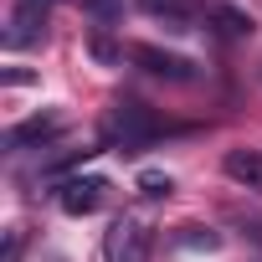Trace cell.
<instances>
[{
    "instance_id": "cell-1",
    "label": "cell",
    "mask_w": 262,
    "mask_h": 262,
    "mask_svg": "<svg viewBox=\"0 0 262 262\" xmlns=\"http://www.w3.org/2000/svg\"><path fill=\"white\" fill-rule=\"evenodd\" d=\"M165 134V118L155 108H144L139 98H118L108 113H103V139L118 144V149H144Z\"/></svg>"
},
{
    "instance_id": "cell-2",
    "label": "cell",
    "mask_w": 262,
    "mask_h": 262,
    "mask_svg": "<svg viewBox=\"0 0 262 262\" xmlns=\"http://www.w3.org/2000/svg\"><path fill=\"white\" fill-rule=\"evenodd\" d=\"M149 252H155V236L139 216H118L103 231V262H149Z\"/></svg>"
},
{
    "instance_id": "cell-3",
    "label": "cell",
    "mask_w": 262,
    "mask_h": 262,
    "mask_svg": "<svg viewBox=\"0 0 262 262\" xmlns=\"http://www.w3.org/2000/svg\"><path fill=\"white\" fill-rule=\"evenodd\" d=\"M47 21H52V0H16L11 6V21H6V47L11 52H26L47 36Z\"/></svg>"
},
{
    "instance_id": "cell-4",
    "label": "cell",
    "mask_w": 262,
    "mask_h": 262,
    "mask_svg": "<svg viewBox=\"0 0 262 262\" xmlns=\"http://www.w3.org/2000/svg\"><path fill=\"white\" fill-rule=\"evenodd\" d=\"M134 57V67H144L149 77H165V82H195V62L190 57H180V52H165V47H134L128 52Z\"/></svg>"
},
{
    "instance_id": "cell-5",
    "label": "cell",
    "mask_w": 262,
    "mask_h": 262,
    "mask_svg": "<svg viewBox=\"0 0 262 262\" xmlns=\"http://www.w3.org/2000/svg\"><path fill=\"white\" fill-rule=\"evenodd\" d=\"M103 190H108V180H98V175H88V180H62V185H57V206H62L67 216H93V211L103 206Z\"/></svg>"
},
{
    "instance_id": "cell-6",
    "label": "cell",
    "mask_w": 262,
    "mask_h": 262,
    "mask_svg": "<svg viewBox=\"0 0 262 262\" xmlns=\"http://www.w3.org/2000/svg\"><path fill=\"white\" fill-rule=\"evenodd\" d=\"M62 128H67V118H62V113H31L26 123H16L11 134H6V144H11V149H31V144H47V139H57Z\"/></svg>"
},
{
    "instance_id": "cell-7",
    "label": "cell",
    "mask_w": 262,
    "mask_h": 262,
    "mask_svg": "<svg viewBox=\"0 0 262 262\" xmlns=\"http://www.w3.org/2000/svg\"><path fill=\"white\" fill-rule=\"evenodd\" d=\"M221 170H226L242 190L262 195V149H226V155H221Z\"/></svg>"
},
{
    "instance_id": "cell-8",
    "label": "cell",
    "mask_w": 262,
    "mask_h": 262,
    "mask_svg": "<svg viewBox=\"0 0 262 262\" xmlns=\"http://www.w3.org/2000/svg\"><path fill=\"white\" fill-rule=\"evenodd\" d=\"M139 6H144L149 16H170L175 26H185V21H190V0H139Z\"/></svg>"
},
{
    "instance_id": "cell-9",
    "label": "cell",
    "mask_w": 262,
    "mask_h": 262,
    "mask_svg": "<svg viewBox=\"0 0 262 262\" xmlns=\"http://www.w3.org/2000/svg\"><path fill=\"white\" fill-rule=\"evenodd\" d=\"M139 190H144L149 201H165V195L175 190V180H170V175H160V170H144V175H139Z\"/></svg>"
},
{
    "instance_id": "cell-10",
    "label": "cell",
    "mask_w": 262,
    "mask_h": 262,
    "mask_svg": "<svg viewBox=\"0 0 262 262\" xmlns=\"http://www.w3.org/2000/svg\"><path fill=\"white\" fill-rule=\"evenodd\" d=\"M216 21H221V31L226 36H252L257 26H252V16H242V11H216Z\"/></svg>"
},
{
    "instance_id": "cell-11",
    "label": "cell",
    "mask_w": 262,
    "mask_h": 262,
    "mask_svg": "<svg viewBox=\"0 0 262 262\" xmlns=\"http://www.w3.org/2000/svg\"><path fill=\"white\" fill-rule=\"evenodd\" d=\"M180 242H185V247H206V252H211V247H216V231H206V226H185V236H180Z\"/></svg>"
},
{
    "instance_id": "cell-12",
    "label": "cell",
    "mask_w": 262,
    "mask_h": 262,
    "mask_svg": "<svg viewBox=\"0 0 262 262\" xmlns=\"http://www.w3.org/2000/svg\"><path fill=\"white\" fill-rule=\"evenodd\" d=\"M93 57H103V62H113V47H108L103 36H93Z\"/></svg>"
},
{
    "instance_id": "cell-13",
    "label": "cell",
    "mask_w": 262,
    "mask_h": 262,
    "mask_svg": "<svg viewBox=\"0 0 262 262\" xmlns=\"http://www.w3.org/2000/svg\"><path fill=\"white\" fill-rule=\"evenodd\" d=\"M247 236H252V242L262 247V221H247Z\"/></svg>"
}]
</instances>
